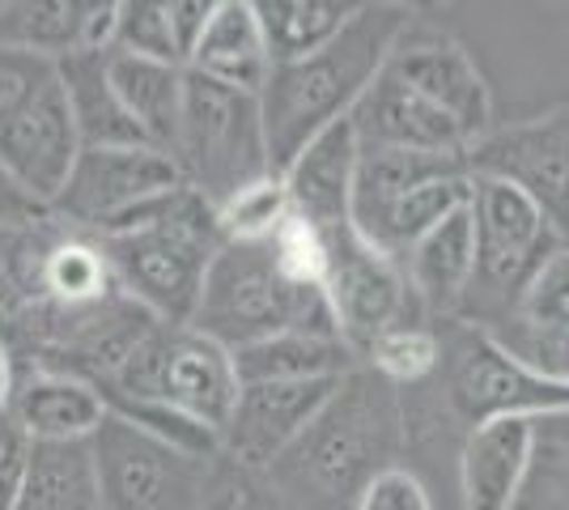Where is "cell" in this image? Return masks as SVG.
Listing matches in <instances>:
<instances>
[{"label": "cell", "instance_id": "cell-1", "mask_svg": "<svg viewBox=\"0 0 569 510\" xmlns=\"http://www.w3.org/2000/svg\"><path fill=\"white\" fill-rule=\"evenodd\" d=\"M403 417L387 379L357 366L328 409L263 477L289 510H345L400 456Z\"/></svg>", "mask_w": 569, "mask_h": 510}, {"label": "cell", "instance_id": "cell-2", "mask_svg": "<svg viewBox=\"0 0 569 510\" xmlns=\"http://www.w3.org/2000/svg\"><path fill=\"white\" fill-rule=\"evenodd\" d=\"M412 30L408 4H361L353 22L336 34L328 48H319L307 60L277 64L260 94L263 137H268V162L281 174L298 149L315 141L336 120H349L361 94L375 86V77L387 69L391 51Z\"/></svg>", "mask_w": 569, "mask_h": 510}, {"label": "cell", "instance_id": "cell-3", "mask_svg": "<svg viewBox=\"0 0 569 510\" xmlns=\"http://www.w3.org/2000/svg\"><path fill=\"white\" fill-rule=\"evenodd\" d=\"M98 247L123 298H132L158 323L188 328L226 234L213 204L183 183L116 221L107 234H98Z\"/></svg>", "mask_w": 569, "mask_h": 510}, {"label": "cell", "instance_id": "cell-4", "mask_svg": "<svg viewBox=\"0 0 569 510\" xmlns=\"http://www.w3.org/2000/svg\"><path fill=\"white\" fill-rule=\"evenodd\" d=\"M188 328L230 353L281 332L340 337L328 293L284 281L263 243H226L217 251Z\"/></svg>", "mask_w": 569, "mask_h": 510}, {"label": "cell", "instance_id": "cell-5", "mask_svg": "<svg viewBox=\"0 0 569 510\" xmlns=\"http://www.w3.org/2000/svg\"><path fill=\"white\" fill-rule=\"evenodd\" d=\"M174 162L183 170V183L213 209L238 188L277 174L268 162L260 98L183 69V123Z\"/></svg>", "mask_w": 569, "mask_h": 510}, {"label": "cell", "instance_id": "cell-6", "mask_svg": "<svg viewBox=\"0 0 569 510\" xmlns=\"http://www.w3.org/2000/svg\"><path fill=\"white\" fill-rule=\"evenodd\" d=\"M98 391L132 396V400H158L179 413L196 417L217 434H226L238 404V370L234 353L217 340L200 337L196 328H170L158 323L149 337L123 358L116 374Z\"/></svg>", "mask_w": 569, "mask_h": 510}, {"label": "cell", "instance_id": "cell-7", "mask_svg": "<svg viewBox=\"0 0 569 510\" xmlns=\"http://www.w3.org/2000/svg\"><path fill=\"white\" fill-rule=\"evenodd\" d=\"M468 209L476 226V277L463 298V311H480L485 319L506 323L515 316L522 290L531 286V277L566 243L519 188L489 174H472Z\"/></svg>", "mask_w": 569, "mask_h": 510}, {"label": "cell", "instance_id": "cell-8", "mask_svg": "<svg viewBox=\"0 0 569 510\" xmlns=\"http://www.w3.org/2000/svg\"><path fill=\"white\" fill-rule=\"evenodd\" d=\"M102 510H200L209 493V463H196L167 442L107 413L90 438Z\"/></svg>", "mask_w": 569, "mask_h": 510}, {"label": "cell", "instance_id": "cell-9", "mask_svg": "<svg viewBox=\"0 0 569 510\" xmlns=\"http://www.w3.org/2000/svg\"><path fill=\"white\" fill-rule=\"evenodd\" d=\"M451 404L468 426L501 421V417H566L569 383L545 379L540 370L522 366L510 349H501L485 328L468 323L451 349Z\"/></svg>", "mask_w": 569, "mask_h": 510}, {"label": "cell", "instance_id": "cell-10", "mask_svg": "<svg viewBox=\"0 0 569 510\" xmlns=\"http://www.w3.org/2000/svg\"><path fill=\"white\" fill-rule=\"evenodd\" d=\"M468 167L519 188L569 247V107L489 132L468 149Z\"/></svg>", "mask_w": 569, "mask_h": 510}, {"label": "cell", "instance_id": "cell-11", "mask_svg": "<svg viewBox=\"0 0 569 510\" xmlns=\"http://www.w3.org/2000/svg\"><path fill=\"white\" fill-rule=\"evenodd\" d=\"M183 188L179 162L153 146H116V149H81L69 183L51 209L69 221L107 234L116 221L137 213L141 204Z\"/></svg>", "mask_w": 569, "mask_h": 510}, {"label": "cell", "instance_id": "cell-12", "mask_svg": "<svg viewBox=\"0 0 569 510\" xmlns=\"http://www.w3.org/2000/svg\"><path fill=\"white\" fill-rule=\"evenodd\" d=\"M328 251H332V264H328L323 293L332 302L340 340L366 362V349L375 344V337L403 323L408 277L396 260H387L357 234L353 221L328 234Z\"/></svg>", "mask_w": 569, "mask_h": 510}, {"label": "cell", "instance_id": "cell-13", "mask_svg": "<svg viewBox=\"0 0 569 510\" xmlns=\"http://www.w3.org/2000/svg\"><path fill=\"white\" fill-rule=\"evenodd\" d=\"M349 379V374H345ZM345 379H307V383H247L238 391L234 417L221 434V451L242 472H268L302 438L315 417Z\"/></svg>", "mask_w": 569, "mask_h": 510}, {"label": "cell", "instance_id": "cell-14", "mask_svg": "<svg viewBox=\"0 0 569 510\" xmlns=\"http://www.w3.org/2000/svg\"><path fill=\"white\" fill-rule=\"evenodd\" d=\"M81 149L86 146H81V132L72 120L64 81L48 86L22 116H13L0 128V167L13 174V183L39 209H51L60 200Z\"/></svg>", "mask_w": 569, "mask_h": 510}, {"label": "cell", "instance_id": "cell-15", "mask_svg": "<svg viewBox=\"0 0 569 510\" xmlns=\"http://www.w3.org/2000/svg\"><path fill=\"white\" fill-rule=\"evenodd\" d=\"M387 69L400 77L408 90L438 107L447 120L468 137V146L485 141L493 132V94L489 81L476 69V60L447 34H403L400 48L391 51Z\"/></svg>", "mask_w": 569, "mask_h": 510}, {"label": "cell", "instance_id": "cell-16", "mask_svg": "<svg viewBox=\"0 0 569 510\" xmlns=\"http://www.w3.org/2000/svg\"><path fill=\"white\" fill-rule=\"evenodd\" d=\"M540 421L531 417H501L472 426L459 456V486L463 510H515L522 486L536 463Z\"/></svg>", "mask_w": 569, "mask_h": 510}, {"label": "cell", "instance_id": "cell-17", "mask_svg": "<svg viewBox=\"0 0 569 510\" xmlns=\"http://www.w3.org/2000/svg\"><path fill=\"white\" fill-rule=\"evenodd\" d=\"M353 132L370 149H417V153H468V137L417 90H408L391 69L353 107Z\"/></svg>", "mask_w": 569, "mask_h": 510}, {"label": "cell", "instance_id": "cell-18", "mask_svg": "<svg viewBox=\"0 0 569 510\" xmlns=\"http://www.w3.org/2000/svg\"><path fill=\"white\" fill-rule=\"evenodd\" d=\"M357 153H361V141L353 132V120H336L332 128H323L315 141L298 149V158L281 170L293 213L319 226L323 234L349 226Z\"/></svg>", "mask_w": 569, "mask_h": 510}, {"label": "cell", "instance_id": "cell-19", "mask_svg": "<svg viewBox=\"0 0 569 510\" xmlns=\"http://www.w3.org/2000/svg\"><path fill=\"white\" fill-rule=\"evenodd\" d=\"M9 413L30 442H90L107 421V404L90 379L39 370L13 388Z\"/></svg>", "mask_w": 569, "mask_h": 510}, {"label": "cell", "instance_id": "cell-20", "mask_svg": "<svg viewBox=\"0 0 569 510\" xmlns=\"http://www.w3.org/2000/svg\"><path fill=\"white\" fill-rule=\"evenodd\" d=\"M188 69L242 94H263L272 77V56L256 18V0H217L213 22L191 51Z\"/></svg>", "mask_w": 569, "mask_h": 510}, {"label": "cell", "instance_id": "cell-21", "mask_svg": "<svg viewBox=\"0 0 569 510\" xmlns=\"http://www.w3.org/2000/svg\"><path fill=\"white\" fill-rule=\"evenodd\" d=\"M472 204V200H468ZM408 290L438 316H459L476 277V226L472 209H459L442 226H433L421 243L403 256Z\"/></svg>", "mask_w": 569, "mask_h": 510}, {"label": "cell", "instance_id": "cell-22", "mask_svg": "<svg viewBox=\"0 0 569 510\" xmlns=\"http://www.w3.org/2000/svg\"><path fill=\"white\" fill-rule=\"evenodd\" d=\"M107 81L119 98L123 116L137 123L144 146L174 158L179 123H183V69L141 60L128 51H107Z\"/></svg>", "mask_w": 569, "mask_h": 510}, {"label": "cell", "instance_id": "cell-23", "mask_svg": "<svg viewBox=\"0 0 569 510\" xmlns=\"http://www.w3.org/2000/svg\"><path fill=\"white\" fill-rule=\"evenodd\" d=\"M361 358L340 337L319 332H281V337L256 340L234 349L238 383H307V379H345L353 374Z\"/></svg>", "mask_w": 569, "mask_h": 510}, {"label": "cell", "instance_id": "cell-24", "mask_svg": "<svg viewBox=\"0 0 569 510\" xmlns=\"http://www.w3.org/2000/svg\"><path fill=\"white\" fill-rule=\"evenodd\" d=\"M472 200V170H455V174H438V179H426L417 183L412 192H403L391 209H382L379 218L370 221L366 230H357L366 243L382 251L387 260L403 264V256L426 239L433 226L468 209Z\"/></svg>", "mask_w": 569, "mask_h": 510}, {"label": "cell", "instance_id": "cell-25", "mask_svg": "<svg viewBox=\"0 0 569 510\" xmlns=\"http://www.w3.org/2000/svg\"><path fill=\"white\" fill-rule=\"evenodd\" d=\"M468 167V153H417V149H370L361 146L353 174V200H349V221L353 230H366L382 209H391L403 192L417 183L455 174Z\"/></svg>", "mask_w": 569, "mask_h": 510}, {"label": "cell", "instance_id": "cell-26", "mask_svg": "<svg viewBox=\"0 0 569 510\" xmlns=\"http://www.w3.org/2000/svg\"><path fill=\"white\" fill-rule=\"evenodd\" d=\"M13 510H102L90 442H30Z\"/></svg>", "mask_w": 569, "mask_h": 510}, {"label": "cell", "instance_id": "cell-27", "mask_svg": "<svg viewBox=\"0 0 569 510\" xmlns=\"http://www.w3.org/2000/svg\"><path fill=\"white\" fill-rule=\"evenodd\" d=\"M60 81L72 102V120L86 149H116V146H144L137 123L123 116L119 98L107 81V51H77L60 60Z\"/></svg>", "mask_w": 569, "mask_h": 510}, {"label": "cell", "instance_id": "cell-28", "mask_svg": "<svg viewBox=\"0 0 569 510\" xmlns=\"http://www.w3.org/2000/svg\"><path fill=\"white\" fill-rule=\"evenodd\" d=\"M357 9L361 4L353 0H256V18H260L272 69L307 60L319 48H328L336 34L353 22Z\"/></svg>", "mask_w": 569, "mask_h": 510}, {"label": "cell", "instance_id": "cell-29", "mask_svg": "<svg viewBox=\"0 0 569 510\" xmlns=\"http://www.w3.org/2000/svg\"><path fill=\"white\" fill-rule=\"evenodd\" d=\"M94 0H22L0 9V43L39 51L48 60L77 56L86 43Z\"/></svg>", "mask_w": 569, "mask_h": 510}, {"label": "cell", "instance_id": "cell-30", "mask_svg": "<svg viewBox=\"0 0 569 510\" xmlns=\"http://www.w3.org/2000/svg\"><path fill=\"white\" fill-rule=\"evenodd\" d=\"M43 290L56 307L64 311H81V307H98L107 298H116V272L107 264L102 247L98 243H81V239H69V243H56L43 260Z\"/></svg>", "mask_w": 569, "mask_h": 510}, {"label": "cell", "instance_id": "cell-31", "mask_svg": "<svg viewBox=\"0 0 569 510\" xmlns=\"http://www.w3.org/2000/svg\"><path fill=\"white\" fill-rule=\"evenodd\" d=\"M98 396H102L107 413L123 417L128 426H137L149 438L167 442L170 451H179L188 460L209 463L213 456H221V434L209 430V426H200L196 417L179 413L170 404H158V400H132V396H111V391H98Z\"/></svg>", "mask_w": 569, "mask_h": 510}, {"label": "cell", "instance_id": "cell-32", "mask_svg": "<svg viewBox=\"0 0 569 510\" xmlns=\"http://www.w3.org/2000/svg\"><path fill=\"white\" fill-rule=\"evenodd\" d=\"M289 213H293V204H289L284 179L263 174L217 204V226H221L226 243H268Z\"/></svg>", "mask_w": 569, "mask_h": 510}, {"label": "cell", "instance_id": "cell-33", "mask_svg": "<svg viewBox=\"0 0 569 510\" xmlns=\"http://www.w3.org/2000/svg\"><path fill=\"white\" fill-rule=\"evenodd\" d=\"M442 362V340L417 323H396L366 349V366L387 383H421Z\"/></svg>", "mask_w": 569, "mask_h": 510}, {"label": "cell", "instance_id": "cell-34", "mask_svg": "<svg viewBox=\"0 0 569 510\" xmlns=\"http://www.w3.org/2000/svg\"><path fill=\"white\" fill-rule=\"evenodd\" d=\"M263 247H268L272 264L281 268L284 281L307 286V290H323V286H328V264H332L328 234H323L319 226H310L307 218L289 213V218L277 226V234Z\"/></svg>", "mask_w": 569, "mask_h": 510}, {"label": "cell", "instance_id": "cell-35", "mask_svg": "<svg viewBox=\"0 0 569 510\" xmlns=\"http://www.w3.org/2000/svg\"><path fill=\"white\" fill-rule=\"evenodd\" d=\"M116 51L141 56V60H158V64H174V69H188L179 48H174V34H170L167 0H119Z\"/></svg>", "mask_w": 569, "mask_h": 510}, {"label": "cell", "instance_id": "cell-36", "mask_svg": "<svg viewBox=\"0 0 569 510\" xmlns=\"http://www.w3.org/2000/svg\"><path fill=\"white\" fill-rule=\"evenodd\" d=\"M56 81H60V60L0 43V128L13 116H22L26 107Z\"/></svg>", "mask_w": 569, "mask_h": 510}, {"label": "cell", "instance_id": "cell-37", "mask_svg": "<svg viewBox=\"0 0 569 510\" xmlns=\"http://www.w3.org/2000/svg\"><path fill=\"white\" fill-rule=\"evenodd\" d=\"M353 510H433V498H429L426 481L417 472L391 463V468H382L379 477L361 489Z\"/></svg>", "mask_w": 569, "mask_h": 510}, {"label": "cell", "instance_id": "cell-38", "mask_svg": "<svg viewBox=\"0 0 569 510\" xmlns=\"http://www.w3.org/2000/svg\"><path fill=\"white\" fill-rule=\"evenodd\" d=\"M26 460H30V438L22 434V426L13 421V413H0V510L18 507L22 493Z\"/></svg>", "mask_w": 569, "mask_h": 510}, {"label": "cell", "instance_id": "cell-39", "mask_svg": "<svg viewBox=\"0 0 569 510\" xmlns=\"http://www.w3.org/2000/svg\"><path fill=\"white\" fill-rule=\"evenodd\" d=\"M217 0H167V18H170V34H174V48L183 56V64L191 60L196 43L204 39V30L213 22Z\"/></svg>", "mask_w": 569, "mask_h": 510}, {"label": "cell", "instance_id": "cell-40", "mask_svg": "<svg viewBox=\"0 0 569 510\" xmlns=\"http://www.w3.org/2000/svg\"><path fill=\"white\" fill-rule=\"evenodd\" d=\"M200 510H277V498L268 502L263 489H256L251 486V477H247L242 468H234L230 477H221L217 486H209L204 507Z\"/></svg>", "mask_w": 569, "mask_h": 510}, {"label": "cell", "instance_id": "cell-41", "mask_svg": "<svg viewBox=\"0 0 569 510\" xmlns=\"http://www.w3.org/2000/svg\"><path fill=\"white\" fill-rule=\"evenodd\" d=\"M34 213H43V209L13 183L9 170L0 167V226H9V221H30Z\"/></svg>", "mask_w": 569, "mask_h": 510}, {"label": "cell", "instance_id": "cell-42", "mask_svg": "<svg viewBox=\"0 0 569 510\" xmlns=\"http://www.w3.org/2000/svg\"><path fill=\"white\" fill-rule=\"evenodd\" d=\"M13 388H18V374H13V358H9V344L0 340V413L9 409V400H13Z\"/></svg>", "mask_w": 569, "mask_h": 510}]
</instances>
